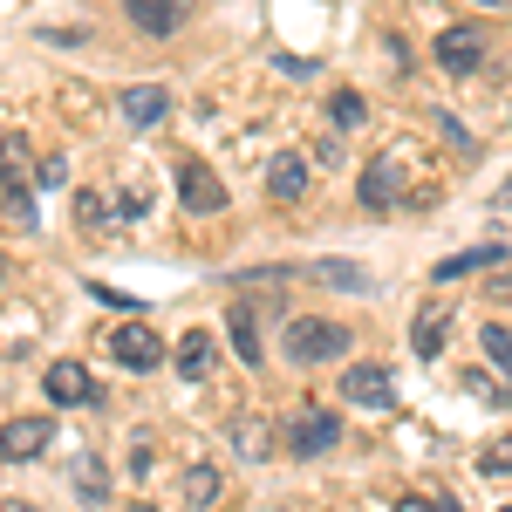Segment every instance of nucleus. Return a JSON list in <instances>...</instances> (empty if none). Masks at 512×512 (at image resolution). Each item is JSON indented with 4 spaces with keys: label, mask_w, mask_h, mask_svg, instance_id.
<instances>
[{
    "label": "nucleus",
    "mask_w": 512,
    "mask_h": 512,
    "mask_svg": "<svg viewBox=\"0 0 512 512\" xmlns=\"http://www.w3.org/2000/svg\"><path fill=\"white\" fill-rule=\"evenodd\" d=\"M280 349H287V362L315 369V362H335V355H349V328H342V321H294Z\"/></svg>",
    "instance_id": "1"
},
{
    "label": "nucleus",
    "mask_w": 512,
    "mask_h": 512,
    "mask_svg": "<svg viewBox=\"0 0 512 512\" xmlns=\"http://www.w3.org/2000/svg\"><path fill=\"white\" fill-rule=\"evenodd\" d=\"M110 355H117L123 369H158V362H164L171 349H164V335L151 328V321H137V315H130V321L117 328V335H110Z\"/></svg>",
    "instance_id": "2"
},
{
    "label": "nucleus",
    "mask_w": 512,
    "mask_h": 512,
    "mask_svg": "<svg viewBox=\"0 0 512 512\" xmlns=\"http://www.w3.org/2000/svg\"><path fill=\"white\" fill-rule=\"evenodd\" d=\"M48 444H55V417H7V424H0V458H7V465H28Z\"/></svg>",
    "instance_id": "3"
},
{
    "label": "nucleus",
    "mask_w": 512,
    "mask_h": 512,
    "mask_svg": "<svg viewBox=\"0 0 512 512\" xmlns=\"http://www.w3.org/2000/svg\"><path fill=\"white\" fill-rule=\"evenodd\" d=\"M123 14H130V28L151 41H171L185 21H192V0H123Z\"/></svg>",
    "instance_id": "4"
},
{
    "label": "nucleus",
    "mask_w": 512,
    "mask_h": 512,
    "mask_svg": "<svg viewBox=\"0 0 512 512\" xmlns=\"http://www.w3.org/2000/svg\"><path fill=\"white\" fill-rule=\"evenodd\" d=\"M335 437H342V424H335L328 410H294V417H287V451H294V458H315Z\"/></svg>",
    "instance_id": "5"
},
{
    "label": "nucleus",
    "mask_w": 512,
    "mask_h": 512,
    "mask_svg": "<svg viewBox=\"0 0 512 512\" xmlns=\"http://www.w3.org/2000/svg\"><path fill=\"white\" fill-rule=\"evenodd\" d=\"M403 198H410V185H403V164L396 158H376L362 171V212H390Z\"/></svg>",
    "instance_id": "6"
},
{
    "label": "nucleus",
    "mask_w": 512,
    "mask_h": 512,
    "mask_svg": "<svg viewBox=\"0 0 512 512\" xmlns=\"http://www.w3.org/2000/svg\"><path fill=\"white\" fill-rule=\"evenodd\" d=\"M342 396H349V403H369V410H390L396 383H390V369H383V362H355L349 376H342Z\"/></svg>",
    "instance_id": "7"
},
{
    "label": "nucleus",
    "mask_w": 512,
    "mask_h": 512,
    "mask_svg": "<svg viewBox=\"0 0 512 512\" xmlns=\"http://www.w3.org/2000/svg\"><path fill=\"white\" fill-rule=\"evenodd\" d=\"M437 62H444L451 76H472L478 62H485V28H444V35H437Z\"/></svg>",
    "instance_id": "8"
},
{
    "label": "nucleus",
    "mask_w": 512,
    "mask_h": 512,
    "mask_svg": "<svg viewBox=\"0 0 512 512\" xmlns=\"http://www.w3.org/2000/svg\"><path fill=\"white\" fill-rule=\"evenodd\" d=\"M178 198H185V212H226V185L205 164H178Z\"/></svg>",
    "instance_id": "9"
},
{
    "label": "nucleus",
    "mask_w": 512,
    "mask_h": 512,
    "mask_svg": "<svg viewBox=\"0 0 512 512\" xmlns=\"http://www.w3.org/2000/svg\"><path fill=\"white\" fill-rule=\"evenodd\" d=\"M212 362H219V342H212L205 328H185V335H178V349H171V369H178L185 383H205V376H212Z\"/></svg>",
    "instance_id": "10"
},
{
    "label": "nucleus",
    "mask_w": 512,
    "mask_h": 512,
    "mask_svg": "<svg viewBox=\"0 0 512 512\" xmlns=\"http://www.w3.org/2000/svg\"><path fill=\"white\" fill-rule=\"evenodd\" d=\"M226 328H233V349H239V362H267V342H260V315H253V301H233L226 308Z\"/></svg>",
    "instance_id": "11"
},
{
    "label": "nucleus",
    "mask_w": 512,
    "mask_h": 512,
    "mask_svg": "<svg viewBox=\"0 0 512 512\" xmlns=\"http://www.w3.org/2000/svg\"><path fill=\"white\" fill-rule=\"evenodd\" d=\"M89 396H96V376L82 362H55L48 369V403H89Z\"/></svg>",
    "instance_id": "12"
},
{
    "label": "nucleus",
    "mask_w": 512,
    "mask_h": 512,
    "mask_svg": "<svg viewBox=\"0 0 512 512\" xmlns=\"http://www.w3.org/2000/svg\"><path fill=\"white\" fill-rule=\"evenodd\" d=\"M28 185H35V164H28V151H21V137H0V192L28 198Z\"/></svg>",
    "instance_id": "13"
},
{
    "label": "nucleus",
    "mask_w": 512,
    "mask_h": 512,
    "mask_svg": "<svg viewBox=\"0 0 512 512\" xmlns=\"http://www.w3.org/2000/svg\"><path fill=\"white\" fill-rule=\"evenodd\" d=\"M164 110H171V96H164L158 82H144V89H123V117L137 123V130H144V123H158Z\"/></svg>",
    "instance_id": "14"
},
{
    "label": "nucleus",
    "mask_w": 512,
    "mask_h": 512,
    "mask_svg": "<svg viewBox=\"0 0 512 512\" xmlns=\"http://www.w3.org/2000/svg\"><path fill=\"white\" fill-rule=\"evenodd\" d=\"M444 335H451V308H431V315H417V328H410V349L424 355H444Z\"/></svg>",
    "instance_id": "15"
},
{
    "label": "nucleus",
    "mask_w": 512,
    "mask_h": 512,
    "mask_svg": "<svg viewBox=\"0 0 512 512\" xmlns=\"http://www.w3.org/2000/svg\"><path fill=\"white\" fill-rule=\"evenodd\" d=\"M233 451L260 465V458L274 451V431H267V417H233Z\"/></svg>",
    "instance_id": "16"
},
{
    "label": "nucleus",
    "mask_w": 512,
    "mask_h": 512,
    "mask_svg": "<svg viewBox=\"0 0 512 512\" xmlns=\"http://www.w3.org/2000/svg\"><path fill=\"white\" fill-rule=\"evenodd\" d=\"M267 192H274V198H301V192H308V164L294 158V151H287V158H274V171H267Z\"/></svg>",
    "instance_id": "17"
},
{
    "label": "nucleus",
    "mask_w": 512,
    "mask_h": 512,
    "mask_svg": "<svg viewBox=\"0 0 512 512\" xmlns=\"http://www.w3.org/2000/svg\"><path fill=\"white\" fill-rule=\"evenodd\" d=\"M499 260H506V246H472V253H451V260H437V280L478 274V267H499Z\"/></svg>",
    "instance_id": "18"
},
{
    "label": "nucleus",
    "mask_w": 512,
    "mask_h": 512,
    "mask_svg": "<svg viewBox=\"0 0 512 512\" xmlns=\"http://www.w3.org/2000/svg\"><path fill=\"white\" fill-rule=\"evenodd\" d=\"M478 342H485V355H492V369L512 383V328H499V321H485L478 328Z\"/></svg>",
    "instance_id": "19"
},
{
    "label": "nucleus",
    "mask_w": 512,
    "mask_h": 512,
    "mask_svg": "<svg viewBox=\"0 0 512 512\" xmlns=\"http://www.w3.org/2000/svg\"><path fill=\"white\" fill-rule=\"evenodd\" d=\"M219 485H226V478L212 472V465H192V478H185V499H192L198 512L212 506V499H219Z\"/></svg>",
    "instance_id": "20"
},
{
    "label": "nucleus",
    "mask_w": 512,
    "mask_h": 512,
    "mask_svg": "<svg viewBox=\"0 0 512 512\" xmlns=\"http://www.w3.org/2000/svg\"><path fill=\"white\" fill-rule=\"evenodd\" d=\"M478 472H485V478H512V431L492 437V444L478 451Z\"/></svg>",
    "instance_id": "21"
},
{
    "label": "nucleus",
    "mask_w": 512,
    "mask_h": 512,
    "mask_svg": "<svg viewBox=\"0 0 512 512\" xmlns=\"http://www.w3.org/2000/svg\"><path fill=\"white\" fill-rule=\"evenodd\" d=\"M315 280H321V287H349V294H355V287H369V274H362V267H349V260H321Z\"/></svg>",
    "instance_id": "22"
},
{
    "label": "nucleus",
    "mask_w": 512,
    "mask_h": 512,
    "mask_svg": "<svg viewBox=\"0 0 512 512\" xmlns=\"http://www.w3.org/2000/svg\"><path fill=\"white\" fill-rule=\"evenodd\" d=\"M76 492H82V499H103V492H110V472H103V458H76Z\"/></svg>",
    "instance_id": "23"
},
{
    "label": "nucleus",
    "mask_w": 512,
    "mask_h": 512,
    "mask_svg": "<svg viewBox=\"0 0 512 512\" xmlns=\"http://www.w3.org/2000/svg\"><path fill=\"white\" fill-rule=\"evenodd\" d=\"M328 117H335V123H342V130H349V123H362V117H369V103H362L355 89H342V96L328 103Z\"/></svg>",
    "instance_id": "24"
},
{
    "label": "nucleus",
    "mask_w": 512,
    "mask_h": 512,
    "mask_svg": "<svg viewBox=\"0 0 512 512\" xmlns=\"http://www.w3.org/2000/svg\"><path fill=\"white\" fill-rule=\"evenodd\" d=\"M89 294H96V301H103V308H123V315H137V308H144V301H137V294H117V287H96V280H89Z\"/></svg>",
    "instance_id": "25"
},
{
    "label": "nucleus",
    "mask_w": 512,
    "mask_h": 512,
    "mask_svg": "<svg viewBox=\"0 0 512 512\" xmlns=\"http://www.w3.org/2000/svg\"><path fill=\"white\" fill-rule=\"evenodd\" d=\"M396 512H437V499H431V506H424V499L410 492V499H396Z\"/></svg>",
    "instance_id": "26"
},
{
    "label": "nucleus",
    "mask_w": 512,
    "mask_h": 512,
    "mask_svg": "<svg viewBox=\"0 0 512 512\" xmlns=\"http://www.w3.org/2000/svg\"><path fill=\"white\" fill-rule=\"evenodd\" d=\"M437 512H458V499H437Z\"/></svg>",
    "instance_id": "27"
},
{
    "label": "nucleus",
    "mask_w": 512,
    "mask_h": 512,
    "mask_svg": "<svg viewBox=\"0 0 512 512\" xmlns=\"http://www.w3.org/2000/svg\"><path fill=\"white\" fill-rule=\"evenodd\" d=\"M478 7H512V0H478Z\"/></svg>",
    "instance_id": "28"
},
{
    "label": "nucleus",
    "mask_w": 512,
    "mask_h": 512,
    "mask_svg": "<svg viewBox=\"0 0 512 512\" xmlns=\"http://www.w3.org/2000/svg\"><path fill=\"white\" fill-rule=\"evenodd\" d=\"M7 512H35V506H21V499H14V506H7Z\"/></svg>",
    "instance_id": "29"
},
{
    "label": "nucleus",
    "mask_w": 512,
    "mask_h": 512,
    "mask_svg": "<svg viewBox=\"0 0 512 512\" xmlns=\"http://www.w3.org/2000/svg\"><path fill=\"white\" fill-rule=\"evenodd\" d=\"M0 280H7V260H0Z\"/></svg>",
    "instance_id": "30"
},
{
    "label": "nucleus",
    "mask_w": 512,
    "mask_h": 512,
    "mask_svg": "<svg viewBox=\"0 0 512 512\" xmlns=\"http://www.w3.org/2000/svg\"><path fill=\"white\" fill-rule=\"evenodd\" d=\"M130 512H151V506H130Z\"/></svg>",
    "instance_id": "31"
},
{
    "label": "nucleus",
    "mask_w": 512,
    "mask_h": 512,
    "mask_svg": "<svg viewBox=\"0 0 512 512\" xmlns=\"http://www.w3.org/2000/svg\"><path fill=\"white\" fill-rule=\"evenodd\" d=\"M506 512H512V506H506Z\"/></svg>",
    "instance_id": "32"
}]
</instances>
